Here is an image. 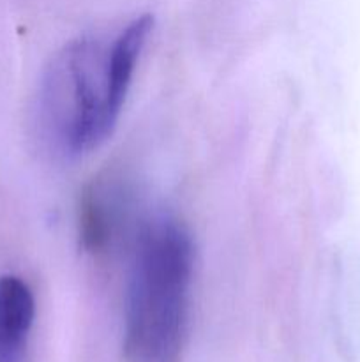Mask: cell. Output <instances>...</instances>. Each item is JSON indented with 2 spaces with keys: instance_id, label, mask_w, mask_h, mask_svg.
I'll list each match as a JSON object with an SVG mask.
<instances>
[{
  "instance_id": "cell-1",
  "label": "cell",
  "mask_w": 360,
  "mask_h": 362,
  "mask_svg": "<svg viewBox=\"0 0 360 362\" xmlns=\"http://www.w3.org/2000/svg\"><path fill=\"white\" fill-rule=\"evenodd\" d=\"M152 27L154 18L145 14L112 37L83 35L53 55L35 106L39 136L49 151L76 158L113 133Z\"/></svg>"
},
{
  "instance_id": "cell-2",
  "label": "cell",
  "mask_w": 360,
  "mask_h": 362,
  "mask_svg": "<svg viewBox=\"0 0 360 362\" xmlns=\"http://www.w3.org/2000/svg\"><path fill=\"white\" fill-rule=\"evenodd\" d=\"M129 250L124 356L127 362H179L189 329L194 274L189 230L168 216L147 219Z\"/></svg>"
},
{
  "instance_id": "cell-3",
  "label": "cell",
  "mask_w": 360,
  "mask_h": 362,
  "mask_svg": "<svg viewBox=\"0 0 360 362\" xmlns=\"http://www.w3.org/2000/svg\"><path fill=\"white\" fill-rule=\"evenodd\" d=\"M140 226L134 221L133 189L122 175L106 173L85 186L78 204L83 251L95 258L112 257L119 247L133 244Z\"/></svg>"
},
{
  "instance_id": "cell-4",
  "label": "cell",
  "mask_w": 360,
  "mask_h": 362,
  "mask_svg": "<svg viewBox=\"0 0 360 362\" xmlns=\"http://www.w3.org/2000/svg\"><path fill=\"white\" fill-rule=\"evenodd\" d=\"M35 318L30 286L13 274L0 276V362H20Z\"/></svg>"
}]
</instances>
